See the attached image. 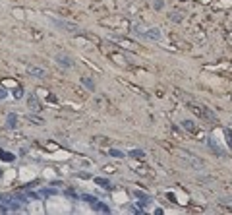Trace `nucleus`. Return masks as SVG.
<instances>
[{
  "label": "nucleus",
  "instance_id": "f257e3e1",
  "mask_svg": "<svg viewBox=\"0 0 232 215\" xmlns=\"http://www.w3.org/2000/svg\"><path fill=\"white\" fill-rule=\"evenodd\" d=\"M190 109H192L195 114H199V116H203V118H207V120H211V122L217 120V116L213 114L207 107H203V105H193V103H190Z\"/></svg>",
  "mask_w": 232,
  "mask_h": 215
},
{
  "label": "nucleus",
  "instance_id": "f03ea898",
  "mask_svg": "<svg viewBox=\"0 0 232 215\" xmlns=\"http://www.w3.org/2000/svg\"><path fill=\"white\" fill-rule=\"evenodd\" d=\"M54 25H56V27H60V29H66L68 33H77L79 31V27H77V25L76 23H70V22H64V20H54Z\"/></svg>",
  "mask_w": 232,
  "mask_h": 215
},
{
  "label": "nucleus",
  "instance_id": "7ed1b4c3",
  "mask_svg": "<svg viewBox=\"0 0 232 215\" xmlns=\"http://www.w3.org/2000/svg\"><path fill=\"white\" fill-rule=\"evenodd\" d=\"M83 200H87L89 203H91V208L99 209V211H104V213H109V211H110V209H109V205H104L103 202H99L97 198H91V196H83Z\"/></svg>",
  "mask_w": 232,
  "mask_h": 215
},
{
  "label": "nucleus",
  "instance_id": "20e7f679",
  "mask_svg": "<svg viewBox=\"0 0 232 215\" xmlns=\"http://www.w3.org/2000/svg\"><path fill=\"white\" fill-rule=\"evenodd\" d=\"M56 62H58V66H62V68H72L74 66V60L70 58L68 55H56Z\"/></svg>",
  "mask_w": 232,
  "mask_h": 215
},
{
  "label": "nucleus",
  "instance_id": "39448f33",
  "mask_svg": "<svg viewBox=\"0 0 232 215\" xmlns=\"http://www.w3.org/2000/svg\"><path fill=\"white\" fill-rule=\"evenodd\" d=\"M27 74L33 76V78H44L47 72H44L43 68H39V66H27Z\"/></svg>",
  "mask_w": 232,
  "mask_h": 215
},
{
  "label": "nucleus",
  "instance_id": "423d86ee",
  "mask_svg": "<svg viewBox=\"0 0 232 215\" xmlns=\"http://www.w3.org/2000/svg\"><path fill=\"white\" fill-rule=\"evenodd\" d=\"M27 105H29V109H31L33 112H41V111H43V109H41V103H39V99H37L35 95H29Z\"/></svg>",
  "mask_w": 232,
  "mask_h": 215
},
{
  "label": "nucleus",
  "instance_id": "0eeeda50",
  "mask_svg": "<svg viewBox=\"0 0 232 215\" xmlns=\"http://www.w3.org/2000/svg\"><path fill=\"white\" fill-rule=\"evenodd\" d=\"M182 128H184V130H188V132H192V134L197 132V128H195V124H193L192 120H184V122H182Z\"/></svg>",
  "mask_w": 232,
  "mask_h": 215
},
{
  "label": "nucleus",
  "instance_id": "6e6552de",
  "mask_svg": "<svg viewBox=\"0 0 232 215\" xmlns=\"http://www.w3.org/2000/svg\"><path fill=\"white\" fill-rule=\"evenodd\" d=\"M6 205H8V211H16V209H20V203H17L14 198L6 200Z\"/></svg>",
  "mask_w": 232,
  "mask_h": 215
},
{
  "label": "nucleus",
  "instance_id": "1a4fd4ad",
  "mask_svg": "<svg viewBox=\"0 0 232 215\" xmlns=\"http://www.w3.org/2000/svg\"><path fill=\"white\" fill-rule=\"evenodd\" d=\"M95 184H99V186H103V188H110V182L106 180V178H101V176L95 178Z\"/></svg>",
  "mask_w": 232,
  "mask_h": 215
},
{
  "label": "nucleus",
  "instance_id": "9d476101",
  "mask_svg": "<svg viewBox=\"0 0 232 215\" xmlns=\"http://www.w3.org/2000/svg\"><path fill=\"white\" fill-rule=\"evenodd\" d=\"M145 35H147V37H149V39H159V37H160V33H159V29H149V31H147Z\"/></svg>",
  "mask_w": 232,
  "mask_h": 215
},
{
  "label": "nucleus",
  "instance_id": "9b49d317",
  "mask_svg": "<svg viewBox=\"0 0 232 215\" xmlns=\"http://www.w3.org/2000/svg\"><path fill=\"white\" fill-rule=\"evenodd\" d=\"M130 155H132V157H143L145 153H143L141 149H132V151H130Z\"/></svg>",
  "mask_w": 232,
  "mask_h": 215
},
{
  "label": "nucleus",
  "instance_id": "f8f14e48",
  "mask_svg": "<svg viewBox=\"0 0 232 215\" xmlns=\"http://www.w3.org/2000/svg\"><path fill=\"white\" fill-rule=\"evenodd\" d=\"M109 155H112V157H124V153L118 151V149H109Z\"/></svg>",
  "mask_w": 232,
  "mask_h": 215
},
{
  "label": "nucleus",
  "instance_id": "ddd939ff",
  "mask_svg": "<svg viewBox=\"0 0 232 215\" xmlns=\"http://www.w3.org/2000/svg\"><path fill=\"white\" fill-rule=\"evenodd\" d=\"M0 157H2L4 161H14V155H12V153H6V151H2V153H0Z\"/></svg>",
  "mask_w": 232,
  "mask_h": 215
},
{
  "label": "nucleus",
  "instance_id": "4468645a",
  "mask_svg": "<svg viewBox=\"0 0 232 215\" xmlns=\"http://www.w3.org/2000/svg\"><path fill=\"white\" fill-rule=\"evenodd\" d=\"M16 122H17V118H16L14 114H10V116H8V126H12V128H14V126H16Z\"/></svg>",
  "mask_w": 232,
  "mask_h": 215
},
{
  "label": "nucleus",
  "instance_id": "2eb2a0df",
  "mask_svg": "<svg viewBox=\"0 0 232 215\" xmlns=\"http://www.w3.org/2000/svg\"><path fill=\"white\" fill-rule=\"evenodd\" d=\"M225 134H226V138H228V146L232 147V134H230V130H225Z\"/></svg>",
  "mask_w": 232,
  "mask_h": 215
},
{
  "label": "nucleus",
  "instance_id": "dca6fc26",
  "mask_svg": "<svg viewBox=\"0 0 232 215\" xmlns=\"http://www.w3.org/2000/svg\"><path fill=\"white\" fill-rule=\"evenodd\" d=\"M81 82H83V84H85V85H87L89 89H93V84H91V82H89V79H87V78H83V79H81Z\"/></svg>",
  "mask_w": 232,
  "mask_h": 215
},
{
  "label": "nucleus",
  "instance_id": "f3484780",
  "mask_svg": "<svg viewBox=\"0 0 232 215\" xmlns=\"http://www.w3.org/2000/svg\"><path fill=\"white\" fill-rule=\"evenodd\" d=\"M14 97H16V99H20V97H21V89H20V87L14 91Z\"/></svg>",
  "mask_w": 232,
  "mask_h": 215
},
{
  "label": "nucleus",
  "instance_id": "a211bd4d",
  "mask_svg": "<svg viewBox=\"0 0 232 215\" xmlns=\"http://www.w3.org/2000/svg\"><path fill=\"white\" fill-rule=\"evenodd\" d=\"M6 95H8V93H6V89H4V87H0V99H4Z\"/></svg>",
  "mask_w": 232,
  "mask_h": 215
},
{
  "label": "nucleus",
  "instance_id": "6ab92c4d",
  "mask_svg": "<svg viewBox=\"0 0 232 215\" xmlns=\"http://www.w3.org/2000/svg\"><path fill=\"white\" fill-rule=\"evenodd\" d=\"M29 120H33V122H37V124H43V120H41V118H35V116H31V114H29Z\"/></svg>",
  "mask_w": 232,
  "mask_h": 215
},
{
  "label": "nucleus",
  "instance_id": "aec40b11",
  "mask_svg": "<svg viewBox=\"0 0 232 215\" xmlns=\"http://www.w3.org/2000/svg\"><path fill=\"white\" fill-rule=\"evenodd\" d=\"M0 174H2V171H0Z\"/></svg>",
  "mask_w": 232,
  "mask_h": 215
}]
</instances>
